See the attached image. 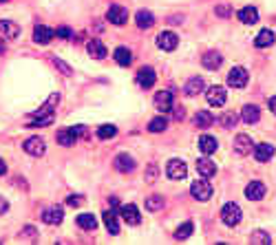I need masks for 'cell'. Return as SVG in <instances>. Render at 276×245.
<instances>
[{
	"mask_svg": "<svg viewBox=\"0 0 276 245\" xmlns=\"http://www.w3.org/2000/svg\"><path fill=\"white\" fill-rule=\"evenodd\" d=\"M241 208L237 206V203H225L223 208H221V221L225 223V226H230V228H234V226H239L241 223Z\"/></svg>",
	"mask_w": 276,
	"mask_h": 245,
	"instance_id": "6da1fadb",
	"label": "cell"
},
{
	"mask_svg": "<svg viewBox=\"0 0 276 245\" xmlns=\"http://www.w3.org/2000/svg\"><path fill=\"white\" fill-rule=\"evenodd\" d=\"M190 192H192V197L197 199V201H208L210 197H212V186H210V181L208 179H195L192 181V186H190Z\"/></svg>",
	"mask_w": 276,
	"mask_h": 245,
	"instance_id": "7a4b0ae2",
	"label": "cell"
},
{
	"mask_svg": "<svg viewBox=\"0 0 276 245\" xmlns=\"http://www.w3.org/2000/svg\"><path fill=\"white\" fill-rule=\"evenodd\" d=\"M166 173L170 179H175V181H179V179H186L188 175V166L186 161H181V159H170L166 166Z\"/></svg>",
	"mask_w": 276,
	"mask_h": 245,
	"instance_id": "3957f363",
	"label": "cell"
},
{
	"mask_svg": "<svg viewBox=\"0 0 276 245\" xmlns=\"http://www.w3.org/2000/svg\"><path fill=\"white\" fill-rule=\"evenodd\" d=\"M228 84L232 88H243L248 84V71L243 67H234L232 71L228 73Z\"/></svg>",
	"mask_w": 276,
	"mask_h": 245,
	"instance_id": "277c9868",
	"label": "cell"
},
{
	"mask_svg": "<svg viewBox=\"0 0 276 245\" xmlns=\"http://www.w3.org/2000/svg\"><path fill=\"white\" fill-rule=\"evenodd\" d=\"M205 100H208L210 106H223L225 100H228V91L223 87H210L208 93H205Z\"/></svg>",
	"mask_w": 276,
	"mask_h": 245,
	"instance_id": "5b68a950",
	"label": "cell"
},
{
	"mask_svg": "<svg viewBox=\"0 0 276 245\" xmlns=\"http://www.w3.org/2000/svg\"><path fill=\"white\" fill-rule=\"evenodd\" d=\"M22 148H24V153H29V155H34V157H42L44 155V140L42 137H29L27 141L22 144Z\"/></svg>",
	"mask_w": 276,
	"mask_h": 245,
	"instance_id": "8992f818",
	"label": "cell"
},
{
	"mask_svg": "<svg viewBox=\"0 0 276 245\" xmlns=\"http://www.w3.org/2000/svg\"><path fill=\"white\" fill-rule=\"evenodd\" d=\"M119 216H122L126 223H130V226H137V223L142 221V214H139L137 206H133V203H126V206L119 208Z\"/></svg>",
	"mask_w": 276,
	"mask_h": 245,
	"instance_id": "52a82bcc",
	"label": "cell"
},
{
	"mask_svg": "<svg viewBox=\"0 0 276 245\" xmlns=\"http://www.w3.org/2000/svg\"><path fill=\"white\" fill-rule=\"evenodd\" d=\"M115 168L119 170V173H133L135 168H137V163H135V159L130 157L129 153H119L117 157H115Z\"/></svg>",
	"mask_w": 276,
	"mask_h": 245,
	"instance_id": "ba28073f",
	"label": "cell"
},
{
	"mask_svg": "<svg viewBox=\"0 0 276 245\" xmlns=\"http://www.w3.org/2000/svg\"><path fill=\"white\" fill-rule=\"evenodd\" d=\"M177 44H179V38L172 31H162L157 35V47L164 51H172V49H177Z\"/></svg>",
	"mask_w": 276,
	"mask_h": 245,
	"instance_id": "9c48e42d",
	"label": "cell"
},
{
	"mask_svg": "<svg viewBox=\"0 0 276 245\" xmlns=\"http://www.w3.org/2000/svg\"><path fill=\"white\" fill-rule=\"evenodd\" d=\"M20 35V27L14 20H0V38L5 40H14Z\"/></svg>",
	"mask_w": 276,
	"mask_h": 245,
	"instance_id": "30bf717a",
	"label": "cell"
},
{
	"mask_svg": "<svg viewBox=\"0 0 276 245\" xmlns=\"http://www.w3.org/2000/svg\"><path fill=\"white\" fill-rule=\"evenodd\" d=\"M64 219V212L60 206H53V208H47V210L42 212V221L47 223V226H57V223Z\"/></svg>",
	"mask_w": 276,
	"mask_h": 245,
	"instance_id": "8fae6325",
	"label": "cell"
},
{
	"mask_svg": "<svg viewBox=\"0 0 276 245\" xmlns=\"http://www.w3.org/2000/svg\"><path fill=\"white\" fill-rule=\"evenodd\" d=\"M106 18H109L110 24H115V27H122V24L126 22V18H129V14H126L124 7L113 5V7L109 9V14H106Z\"/></svg>",
	"mask_w": 276,
	"mask_h": 245,
	"instance_id": "7c38bea8",
	"label": "cell"
},
{
	"mask_svg": "<svg viewBox=\"0 0 276 245\" xmlns=\"http://www.w3.org/2000/svg\"><path fill=\"white\" fill-rule=\"evenodd\" d=\"M86 51H89L91 58H95V60L106 58V44L102 42V40H97V38H93V40L86 42Z\"/></svg>",
	"mask_w": 276,
	"mask_h": 245,
	"instance_id": "4fadbf2b",
	"label": "cell"
},
{
	"mask_svg": "<svg viewBox=\"0 0 276 245\" xmlns=\"http://www.w3.org/2000/svg\"><path fill=\"white\" fill-rule=\"evenodd\" d=\"M155 80H157V75H155V71H152L150 67L139 69V73H137V84H139L142 88H152Z\"/></svg>",
	"mask_w": 276,
	"mask_h": 245,
	"instance_id": "5bb4252c",
	"label": "cell"
},
{
	"mask_svg": "<svg viewBox=\"0 0 276 245\" xmlns=\"http://www.w3.org/2000/svg\"><path fill=\"white\" fill-rule=\"evenodd\" d=\"M234 153L237 155L252 153V137L250 135H237V140H234Z\"/></svg>",
	"mask_w": 276,
	"mask_h": 245,
	"instance_id": "9a60e30c",
	"label": "cell"
},
{
	"mask_svg": "<svg viewBox=\"0 0 276 245\" xmlns=\"http://www.w3.org/2000/svg\"><path fill=\"white\" fill-rule=\"evenodd\" d=\"M245 197H248L250 201H261V199L265 197V186H263L261 181L248 183V188H245Z\"/></svg>",
	"mask_w": 276,
	"mask_h": 245,
	"instance_id": "2e32d148",
	"label": "cell"
},
{
	"mask_svg": "<svg viewBox=\"0 0 276 245\" xmlns=\"http://www.w3.org/2000/svg\"><path fill=\"white\" fill-rule=\"evenodd\" d=\"M155 106H157L162 113H168L172 108V91H159L155 95Z\"/></svg>",
	"mask_w": 276,
	"mask_h": 245,
	"instance_id": "e0dca14e",
	"label": "cell"
},
{
	"mask_svg": "<svg viewBox=\"0 0 276 245\" xmlns=\"http://www.w3.org/2000/svg\"><path fill=\"white\" fill-rule=\"evenodd\" d=\"M201 64H203L205 69H208V71H217V69L221 67V64H223V58H221L219 53L217 51H208L203 55V58H201Z\"/></svg>",
	"mask_w": 276,
	"mask_h": 245,
	"instance_id": "ac0fdd59",
	"label": "cell"
},
{
	"mask_svg": "<svg viewBox=\"0 0 276 245\" xmlns=\"http://www.w3.org/2000/svg\"><path fill=\"white\" fill-rule=\"evenodd\" d=\"M197 170H199V175L201 177H205V179H210V177H214L217 175V163L214 161H210V159H197Z\"/></svg>",
	"mask_w": 276,
	"mask_h": 245,
	"instance_id": "d6986e66",
	"label": "cell"
},
{
	"mask_svg": "<svg viewBox=\"0 0 276 245\" xmlns=\"http://www.w3.org/2000/svg\"><path fill=\"white\" fill-rule=\"evenodd\" d=\"M53 29H49V27H44V24H36V29H34V40L38 44H49L53 38Z\"/></svg>",
	"mask_w": 276,
	"mask_h": 245,
	"instance_id": "ffe728a7",
	"label": "cell"
},
{
	"mask_svg": "<svg viewBox=\"0 0 276 245\" xmlns=\"http://www.w3.org/2000/svg\"><path fill=\"white\" fill-rule=\"evenodd\" d=\"M241 120L245 122V124H257V122L261 120V111H258V106H254V104L243 106V111H241Z\"/></svg>",
	"mask_w": 276,
	"mask_h": 245,
	"instance_id": "44dd1931",
	"label": "cell"
},
{
	"mask_svg": "<svg viewBox=\"0 0 276 245\" xmlns=\"http://www.w3.org/2000/svg\"><path fill=\"white\" fill-rule=\"evenodd\" d=\"M104 226H106V230L110 232V234H119V221H117V212L115 210H104Z\"/></svg>",
	"mask_w": 276,
	"mask_h": 245,
	"instance_id": "7402d4cb",
	"label": "cell"
},
{
	"mask_svg": "<svg viewBox=\"0 0 276 245\" xmlns=\"http://www.w3.org/2000/svg\"><path fill=\"white\" fill-rule=\"evenodd\" d=\"M217 146L219 144H217V140H214L212 135H201L199 137V150L203 155H212L217 150Z\"/></svg>",
	"mask_w": 276,
	"mask_h": 245,
	"instance_id": "603a6c76",
	"label": "cell"
},
{
	"mask_svg": "<svg viewBox=\"0 0 276 245\" xmlns=\"http://www.w3.org/2000/svg\"><path fill=\"white\" fill-rule=\"evenodd\" d=\"M203 88H205L203 77H190V80L186 82L184 91H186V95H199V93L203 91Z\"/></svg>",
	"mask_w": 276,
	"mask_h": 245,
	"instance_id": "cb8c5ba5",
	"label": "cell"
},
{
	"mask_svg": "<svg viewBox=\"0 0 276 245\" xmlns=\"http://www.w3.org/2000/svg\"><path fill=\"white\" fill-rule=\"evenodd\" d=\"M254 157H257V161H270V159L274 157V146L272 144H258L257 148H254Z\"/></svg>",
	"mask_w": 276,
	"mask_h": 245,
	"instance_id": "d4e9b609",
	"label": "cell"
},
{
	"mask_svg": "<svg viewBox=\"0 0 276 245\" xmlns=\"http://www.w3.org/2000/svg\"><path fill=\"white\" fill-rule=\"evenodd\" d=\"M115 62L122 64V67H130V62H133V53H130V49H126V47L115 49Z\"/></svg>",
	"mask_w": 276,
	"mask_h": 245,
	"instance_id": "484cf974",
	"label": "cell"
},
{
	"mask_svg": "<svg viewBox=\"0 0 276 245\" xmlns=\"http://www.w3.org/2000/svg\"><path fill=\"white\" fill-rule=\"evenodd\" d=\"M77 141V133H75V126L73 128H67V130H60L57 133V144H62V146H71Z\"/></svg>",
	"mask_w": 276,
	"mask_h": 245,
	"instance_id": "4316f807",
	"label": "cell"
},
{
	"mask_svg": "<svg viewBox=\"0 0 276 245\" xmlns=\"http://www.w3.org/2000/svg\"><path fill=\"white\" fill-rule=\"evenodd\" d=\"M239 20H241L243 24H254L258 20V11L254 9V7H243V9L239 11Z\"/></svg>",
	"mask_w": 276,
	"mask_h": 245,
	"instance_id": "83f0119b",
	"label": "cell"
},
{
	"mask_svg": "<svg viewBox=\"0 0 276 245\" xmlns=\"http://www.w3.org/2000/svg\"><path fill=\"white\" fill-rule=\"evenodd\" d=\"M135 20H137V27L139 29H150L152 24H155V18H152L150 11H137V16H135Z\"/></svg>",
	"mask_w": 276,
	"mask_h": 245,
	"instance_id": "f1b7e54d",
	"label": "cell"
},
{
	"mask_svg": "<svg viewBox=\"0 0 276 245\" xmlns=\"http://www.w3.org/2000/svg\"><path fill=\"white\" fill-rule=\"evenodd\" d=\"M212 122H214L212 113H208V111L195 113V126H197V128H210V126H212Z\"/></svg>",
	"mask_w": 276,
	"mask_h": 245,
	"instance_id": "f546056e",
	"label": "cell"
},
{
	"mask_svg": "<svg viewBox=\"0 0 276 245\" xmlns=\"http://www.w3.org/2000/svg\"><path fill=\"white\" fill-rule=\"evenodd\" d=\"M254 44H257L258 49H265V47H272L274 44V34H272L270 29H263L261 34L257 35V40H254Z\"/></svg>",
	"mask_w": 276,
	"mask_h": 245,
	"instance_id": "4dcf8cb0",
	"label": "cell"
},
{
	"mask_svg": "<svg viewBox=\"0 0 276 245\" xmlns=\"http://www.w3.org/2000/svg\"><path fill=\"white\" fill-rule=\"evenodd\" d=\"M192 232H195V226H192V221H186V223H181V226L175 230V239L184 241V239H188Z\"/></svg>",
	"mask_w": 276,
	"mask_h": 245,
	"instance_id": "1f68e13d",
	"label": "cell"
},
{
	"mask_svg": "<svg viewBox=\"0 0 276 245\" xmlns=\"http://www.w3.org/2000/svg\"><path fill=\"white\" fill-rule=\"evenodd\" d=\"M77 226L84 228V230H95L97 228V221L93 214H80L77 216Z\"/></svg>",
	"mask_w": 276,
	"mask_h": 245,
	"instance_id": "d6a6232c",
	"label": "cell"
},
{
	"mask_svg": "<svg viewBox=\"0 0 276 245\" xmlns=\"http://www.w3.org/2000/svg\"><path fill=\"white\" fill-rule=\"evenodd\" d=\"M166 126H168L166 117H155V120L148 124V130H150V133H164V130H166Z\"/></svg>",
	"mask_w": 276,
	"mask_h": 245,
	"instance_id": "836d02e7",
	"label": "cell"
},
{
	"mask_svg": "<svg viewBox=\"0 0 276 245\" xmlns=\"http://www.w3.org/2000/svg\"><path fill=\"white\" fill-rule=\"evenodd\" d=\"M117 135V128H115L113 124H104L100 126V130H97V137L100 140H110V137H115Z\"/></svg>",
	"mask_w": 276,
	"mask_h": 245,
	"instance_id": "e575fe53",
	"label": "cell"
},
{
	"mask_svg": "<svg viewBox=\"0 0 276 245\" xmlns=\"http://www.w3.org/2000/svg\"><path fill=\"white\" fill-rule=\"evenodd\" d=\"M53 120H55V115L49 113V115H44V117H34V120H29L27 126H51Z\"/></svg>",
	"mask_w": 276,
	"mask_h": 245,
	"instance_id": "d590c367",
	"label": "cell"
},
{
	"mask_svg": "<svg viewBox=\"0 0 276 245\" xmlns=\"http://www.w3.org/2000/svg\"><path fill=\"white\" fill-rule=\"evenodd\" d=\"M146 208H148L150 212L162 210V208H164V199H162V197H157V194H152V197H148V199H146Z\"/></svg>",
	"mask_w": 276,
	"mask_h": 245,
	"instance_id": "8d00e7d4",
	"label": "cell"
},
{
	"mask_svg": "<svg viewBox=\"0 0 276 245\" xmlns=\"http://www.w3.org/2000/svg\"><path fill=\"white\" fill-rule=\"evenodd\" d=\"M53 67H55L57 71L62 73V75H71V73H73V69L69 67V64L64 62V60H60V58H53Z\"/></svg>",
	"mask_w": 276,
	"mask_h": 245,
	"instance_id": "74e56055",
	"label": "cell"
},
{
	"mask_svg": "<svg viewBox=\"0 0 276 245\" xmlns=\"http://www.w3.org/2000/svg\"><path fill=\"white\" fill-rule=\"evenodd\" d=\"M237 120L239 117L234 115V113H223V115H221V126H223V128H232L234 124H237Z\"/></svg>",
	"mask_w": 276,
	"mask_h": 245,
	"instance_id": "f35d334b",
	"label": "cell"
},
{
	"mask_svg": "<svg viewBox=\"0 0 276 245\" xmlns=\"http://www.w3.org/2000/svg\"><path fill=\"white\" fill-rule=\"evenodd\" d=\"M252 243H270V234H265L263 230H257L252 234Z\"/></svg>",
	"mask_w": 276,
	"mask_h": 245,
	"instance_id": "ab89813d",
	"label": "cell"
},
{
	"mask_svg": "<svg viewBox=\"0 0 276 245\" xmlns=\"http://www.w3.org/2000/svg\"><path fill=\"white\" fill-rule=\"evenodd\" d=\"M22 239L36 241V239H38V230H36V228H31V226H27V228L22 230Z\"/></svg>",
	"mask_w": 276,
	"mask_h": 245,
	"instance_id": "60d3db41",
	"label": "cell"
},
{
	"mask_svg": "<svg viewBox=\"0 0 276 245\" xmlns=\"http://www.w3.org/2000/svg\"><path fill=\"white\" fill-rule=\"evenodd\" d=\"M55 35H60V38H71V29H69V27H60V29L55 31Z\"/></svg>",
	"mask_w": 276,
	"mask_h": 245,
	"instance_id": "b9f144b4",
	"label": "cell"
},
{
	"mask_svg": "<svg viewBox=\"0 0 276 245\" xmlns=\"http://www.w3.org/2000/svg\"><path fill=\"white\" fill-rule=\"evenodd\" d=\"M67 203H69V206H80L82 199L77 197V194H73V197H67Z\"/></svg>",
	"mask_w": 276,
	"mask_h": 245,
	"instance_id": "7bdbcfd3",
	"label": "cell"
},
{
	"mask_svg": "<svg viewBox=\"0 0 276 245\" xmlns=\"http://www.w3.org/2000/svg\"><path fill=\"white\" fill-rule=\"evenodd\" d=\"M270 111L276 115V97H272V100H270Z\"/></svg>",
	"mask_w": 276,
	"mask_h": 245,
	"instance_id": "ee69618b",
	"label": "cell"
},
{
	"mask_svg": "<svg viewBox=\"0 0 276 245\" xmlns=\"http://www.w3.org/2000/svg\"><path fill=\"white\" fill-rule=\"evenodd\" d=\"M217 14H219V16H228L230 9H225V7H219V9H217Z\"/></svg>",
	"mask_w": 276,
	"mask_h": 245,
	"instance_id": "f6af8a7d",
	"label": "cell"
},
{
	"mask_svg": "<svg viewBox=\"0 0 276 245\" xmlns=\"http://www.w3.org/2000/svg\"><path fill=\"white\" fill-rule=\"evenodd\" d=\"M5 173H7V163L0 159V175H5Z\"/></svg>",
	"mask_w": 276,
	"mask_h": 245,
	"instance_id": "bcb514c9",
	"label": "cell"
},
{
	"mask_svg": "<svg viewBox=\"0 0 276 245\" xmlns=\"http://www.w3.org/2000/svg\"><path fill=\"white\" fill-rule=\"evenodd\" d=\"M0 212H7V203L0 199Z\"/></svg>",
	"mask_w": 276,
	"mask_h": 245,
	"instance_id": "7dc6e473",
	"label": "cell"
},
{
	"mask_svg": "<svg viewBox=\"0 0 276 245\" xmlns=\"http://www.w3.org/2000/svg\"><path fill=\"white\" fill-rule=\"evenodd\" d=\"M0 2H7V0H0Z\"/></svg>",
	"mask_w": 276,
	"mask_h": 245,
	"instance_id": "c3c4849f",
	"label": "cell"
}]
</instances>
